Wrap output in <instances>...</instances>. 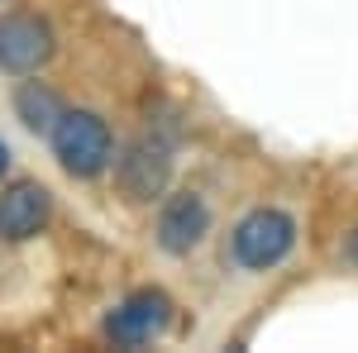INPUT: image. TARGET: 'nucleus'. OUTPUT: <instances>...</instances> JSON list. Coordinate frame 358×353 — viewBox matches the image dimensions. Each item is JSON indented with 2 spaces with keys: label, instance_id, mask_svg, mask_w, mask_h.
Instances as JSON below:
<instances>
[{
  "label": "nucleus",
  "instance_id": "20e7f679",
  "mask_svg": "<svg viewBox=\"0 0 358 353\" xmlns=\"http://www.w3.org/2000/svg\"><path fill=\"white\" fill-rule=\"evenodd\" d=\"M210 224H215V210L201 191L182 187L167 191L158 201V219H153V244L167 258H192L196 248L210 239Z\"/></svg>",
  "mask_w": 358,
  "mask_h": 353
},
{
  "label": "nucleus",
  "instance_id": "39448f33",
  "mask_svg": "<svg viewBox=\"0 0 358 353\" xmlns=\"http://www.w3.org/2000/svg\"><path fill=\"white\" fill-rule=\"evenodd\" d=\"M57 57V29L48 15L10 10L0 15V72L5 77H34Z\"/></svg>",
  "mask_w": 358,
  "mask_h": 353
},
{
  "label": "nucleus",
  "instance_id": "f257e3e1",
  "mask_svg": "<svg viewBox=\"0 0 358 353\" xmlns=\"http://www.w3.org/2000/svg\"><path fill=\"white\" fill-rule=\"evenodd\" d=\"M172 172H177V134L163 124H143L124 148H115L110 182L124 206H153L167 196Z\"/></svg>",
  "mask_w": 358,
  "mask_h": 353
},
{
  "label": "nucleus",
  "instance_id": "1a4fd4ad",
  "mask_svg": "<svg viewBox=\"0 0 358 353\" xmlns=\"http://www.w3.org/2000/svg\"><path fill=\"white\" fill-rule=\"evenodd\" d=\"M339 258H344V263L358 272V224L349 229V239H344V248H339Z\"/></svg>",
  "mask_w": 358,
  "mask_h": 353
},
{
  "label": "nucleus",
  "instance_id": "423d86ee",
  "mask_svg": "<svg viewBox=\"0 0 358 353\" xmlns=\"http://www.w3.org/2000/svg\"><path fill=\"white\" fill-rule=\"evenodd\" d=\"M172 320H177L172 296L158 291V287H138V291H129V296L106 315L101 334L110 339L115 349H143V344L163 339L167 329H172Z\"/></svg>",
  "mask_w": 358,
  "mask_h": 353
},
{
  "label": "nucleus",
  "instance_id": "0eeeda50",
  "mask_svg": "<svg viewBox=\"0 0 358 353\" xmlns=\"http://www.w3.org/2000/svg\"><path fill=\"white\" fill-rule=\"evenodd\" d=\"M53 224V191L43 182H10L0 187V244H29Z\"/></svg>",
  "mask_w": 358,
  "mask_h": 353
},
{
  "label": "nucleus",
  "instance_id": "9d476101",
  "mask_svg": "<svg viewBox=\"0 0 358 353\" xmlns=\"http://www.w3.org/2000/svg\"><path fill=\"white\" fill-rule=\"evenodd\" d=\"M5 172H10V143L0 138V177H5Z\"/></svg>",
  "mask_w": 358,
  "mask_h": 353
},
{
  "label": "nucleus",
  "instance_id": "f03ea898",
  "mask_svg": "<svg viewBox=\"0 0 358 353\" xmlns=\"http://www.w3.org/2000/svg\"><path fill=\"white\" fill-rule=\"evenodd\" d=\"M296 239H301V224L292 210L282 206H253L234 219L229 239H224V263H234L239 272H273L282 268L292 253H296Z\"/></svg>",
  "mask_w": 358,
  "mask_h": 353
},
{
  "label": "nucleus",
  "instance_id": "6e6552de",
  "mask_svg": "<svg viewBox=\"0 0 358 353\" xmlns=\"http://www.w3.org/2000/svg\"><path fill=\"white\" fill-rule=\"evenodd\" d=\"M10 106H15V120L24 124L29 134H38V138H48L53 134V124H57V115H62V96H57L48 82H38V72L34 77H24V82L15 86V96H10Z\"/></svg>",
  "mask_w": 358,
  "mask_h": 353
},
{
  "label": "nucleus",
  "instance_id": "7ed1b4c3",
  "mask_svg": "<svg viewBox=\"0 0 358 353\" xmlns=\"http://www.w3.org/2000/svg\"><path fill=\"white\" fill-rule=\"evenodd\" d=\"M53 158L57 167L67 172V177H77V182H96V177H106L115 163V129L106 115H96V110L86 106H67L57 115L53 134Z\"/></svg>",
  "mask_w": 358,
  "mask_h": 353
}]
</instances>
